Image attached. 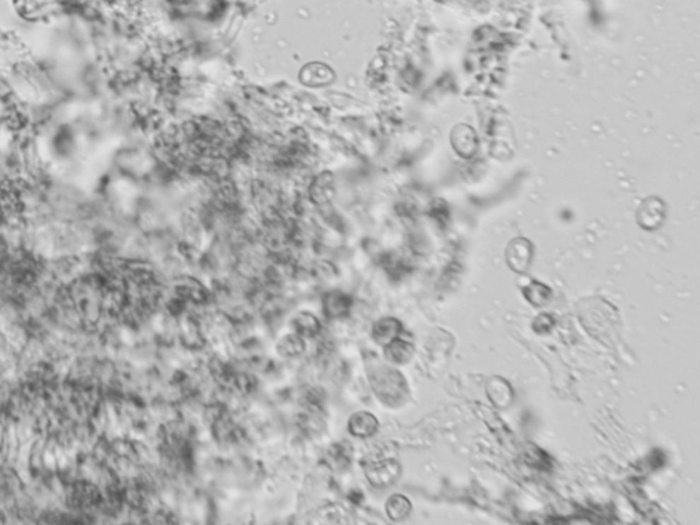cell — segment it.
<instances>
[{
  "instance_id": "cell-12",
  "label": "cell",
  "mask_w": 700,
  "mask_h": 525,
  "mask_svg": "<svg viewBox=\"0 0 700 525\" xmlns=\"http://www.w3.org/2000/svg\"><path fill=\"white\" fill-rule=\"evenodd\" d=\"M554 324H556V320L553 316L542 314V315L537 316L535 322H534V330L539 334H544V333L550 331L554 327Z\"/></svg>"
},
{
  "instance_id": "cell-1",
  "label": "cell",
  "mask_w": 700,
  "mask_h": 525,
  "mask_svg": "<svg viewBox=\"0 0 700 525\" xmlns=\"http://www.w3.org/2000/svg\"><path fill=\"white\" fill-rule=\"evenodd\" d=\"M372 387L382 401L390 402L394 399H401L405 394V380L394 370L382 368L376 378L372 379Z\"/></svg>"
},
{
  "instance_id": "cell-4",
  "label": "cell",
  "mask_w": 700,
  "mask_h": 525,
  "mask_svg": "<svg viewBox=\"0 0 700 525\" xmlns=\"http://www.w3.org/2000/svg\"><path fill=\"white\" fill-rule=\"evenodd\" d=\"M379 427V421L370 412H357L350 416L348 421V428L353 437L357 438H370L376 434Z\"/></svg>"
},
{
  "instance_id": "cell-7",
  "label": "cell",
  "mask_w": 700,
  "mask_h": 525,
  "mask_svg": "<svg viewBox=\"0 0 700 525\" xmlns=\"http://www.w3.org/2000/svg\"><path fill=\"white\" fill-rule=\"evenodd\" d=\"M296 334L300 336L310 338L320 333V322L316 319V316L309 314V312H301L296 316L291 322Z\"/></svg>"
},
{
  "instance_id": "cell-8",
  "label": "cell",
  "mask_w": 700,
  "mask_h": 525,
  "mask_svg": "<svg viewBox=\"0 0 700 525\" xmlns=\"http://www.w3.org/2000/svg\"><path fill=\"white\" fill-rule=\"evenodd\" d=\"M411 510H412V505L409 502V500L405 498L404 495H392L387 500L386 512H387V516L394 521H399V520L407 519L409 516Z\"/></svg>"
},
{
  "instance_id": "cell-5",
  "label": "cell",
  "mask_w": 700,
  "mask_h": 525,
  "mask_svg": "<svg viewBox=\"0 0 700 525\" xmlns=\"http://www.w3.org/2000/svg\"><path fill=\"white\" fill-rule=\"evenodd\" d=\"M402 330L401 323L394 317H383L378 320L372 327V336L379 343L386 346L392 339L398 338Z\"/></svg>"
},
{
  "instance_id": "cell-10",
  "label": "cell",
  "mask_w": 700,
  "mask_h": 525,
  "mask_svg": "<svg viewBox=\"0 0 700 525\" xmlns=\"http://www.w3.org/2000/svg\"><path fill=\"white\" fill-rule=\"evenodd\" d=\"M524 295L527 297V300L531 304H534L535 307H543V305H546L550 301V297H552L550 289L546 288L542 283H537V282H534L528 288H525L524 289Z\"/></svg>"
},
{
  "instance_id": "cell-3",
  "label": "cell",
  "mask_w": 700,
  "mask_h": 525,
  "mask_svg": "<svg viewBox=\"0 0 700 525\" xmlns=\"http://www.w3.org/2000/svg\"><path fill=\"white\" fill-rule=\"evenodd\" d=\"M350 308L351 298L344 292L332 290L323 297V312L329 319L345 317L349 314Z\"/></svg>"
},
{
  "instance_id": "cell-11",
  "label": "cell",
  "mask_w": 700,
  "mask_h": 525,
  "mask_svg": "<svg viewBox=\"0 0 700 525\" xmlns=\"http://www.w3.org/2000/svg\"><path fill=\"white\" fill-rule=\"evenodd\" d=\"M527 447L528 449H525V462L528 465L540 471L550 469V459L542 449H539L535 444H528Z\"/></svg>"
},
{
  "instance_id": "cell-9",
  "label": "cell",
  "mask_w": 700,
  "mask_h": 525,
  "mask_svg": "<svg viewBox=\"0 0 700 525\" xmlns=\"http://www.w3.org/2000/svg\"><path fill=\"white\" fill-rule=\"evenodd\" d=\"M278 352L284 358H296L304 352V341L303 336L298 334L288 336L282 338V341L278 345Z\"/></svg>"
},
{
  "instance_id": "cell-2",
  "label": "cell",
  "mask_w": 700,
  "mask_h": 525,
  "mask_svg": "<svg viewBox=\"0 0 700 525\" xmlns=\"http://www.w3.org/2000/svg\"><path fill=\"white\" fill-rule=\"evenodd\" d=\"M401 466L394 460H382L373 462L367 469V478L375 487H387L395 483L399 476Z\"/></svg>"
},
{
  "instance_id": "cell-6",
  "label": "cell",
  "mask_w": 700,
  "mask_h": 525,
  "mask_svg": "<svg viewBox=\"0 0 700 525\" xmlns=\"http://www.w3.org/2000/svg\"><path fill=\"white\" fill-rule=\"evenodd\" d=\"M414 348L412 343L399 338L392 339L390 343L385 346L386 358L395 364H405L412 358Z\"/></svg>"
}]
</instances>
